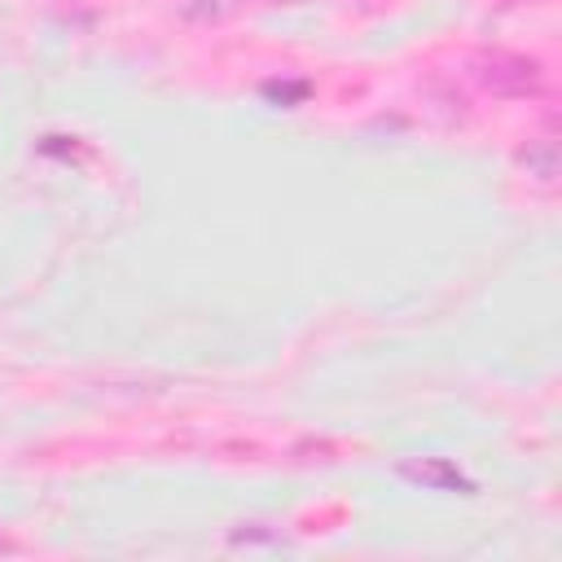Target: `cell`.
I'll list each match as a JSON object with an SVG mask.
<instances>
[{
    "label": "cell",
    "instance_id": "cell-1",
    "mask_svg": "<svg viewBox=\"0 0 562 562\" xmlns=\"http://www.w3.org/2000/svg\"><path fill=\"white\" fill-rule=\"evenodd\" d=\"M474 79L492 92V97H527L540 88L544 70L536 57H522V53H487L474 61Z\"/></svg>",
    "mask_w": 562,
    "mask_h": 562
},
{
    "label": "cell",
    "instance_id": "cell-2",
    "mask_svg": "<svg viewBox=\"0 0 562 562\" xmlns=\"http://www.w3.org/2000/svg\"><path fill=\"white\" fill-rule=\"evenodd\" d=\"M400 474L404 479H413V483H426V487H439V492H474V483L452 465V461H443V457H422V461H404L400 465Z\"/></svg>",
    "mask_w": 562,
    "mask_h": 562
},
{
    "label": "cell",
    "instance_id": "cell-3",
    "mask_svg": "<svg viewBox=\"0 0 562 562\" xmlns=\"http://www.w3.org/2000/svg\"><path fill=\"white\" fill-rule=\"evenodd\" d=\"M518 162L527 167V176H536L540 184H549V180L558 176V145H553L549 136H540V140H527V145L518 149Z\"/></svg>",
    "mask_w": 562,
    "mask_h": 562
},
{
    "label": "cell",
    "instance_id": "cell-4",
    "mask_svg": "<svg viewBox=\"0 0 562 562\" xmlns=\"http://www.w3.org/2000/svg\"><path fill=\"white\" fill-rule=\"evenodd\" d=\"M237 4H241V0H184L180 13L193 18V22H220V18H228Z\"/></svg>",
    "mask_w": 562,
    "mask_h": 562
},
{
    "label": "cell",
    "instance_id": "cell-5",
    "mask_svg": "<svg viewBox=\"0 0 562 562\" xmlns=\"http://www.w3.org/2000/svg\"><path fill=\"white\" fill-rule=\"evenodd\" d=\"M263 97H272V101H303L307 97V83L299 79V83H263Z\"/></svg>",
    "mask_w": 562,
    "mask_h": 562
},
{
    "label": "cell",
    "instance_id": "cell-6",
    "mask_svg": "<svg viewBox=\"0 0 562 562\" xmlns=\"http://www.w3.org/2000/svg\"><path fill=\"white\" fill-rule=\"evenodd\" d=\"M268 4H299V0H268Z\"/></svg>",
    "mask_w": 562,
    "mask_h": 562
},
{
    "label": "cell",
    "instance_id": "cell-7",
    "mask_svg": "<svg viewBox=\"0 0 562 562\" xmlns=\"http://www.w3.org/2000/svg\"><path fill=\"white\" fill-rule=\"evenodd\" d=\"M0 549H9V540H4V536H0Z\"/></svg>",
    "mask_w": 562,
    "mask_h": 562
}]
</instances>
